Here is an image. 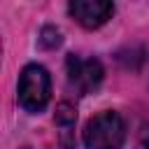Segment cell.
Returning <instances> with one entry per match:
<instances>
[{
    "label": "cell",
    "mask_w": 149,
    "mask_h": 149,
    "mask_svg": "<svg viewBox=\"0 0 149 149\" xmlns=\"http://www.w3.org/2000/svg\"><path fill=\"white\" fill-rule=\"evenodd\" d=\"M86 149H121L126 140V121L119 112H100L84 126L81 133Z\"/></svg>",
    "instance_id": "1"
},
{
    "label": "cell",
    "mask_w": 149,
    "mask_h": 149,
    "mask_svg": "<svg viewBox=\"0 0 149 149\" xmlns=\"http://www.w3.org/2000/svg\"><path fill=\"white\" fill-rule=\"evenodd\" d=\"M19 105L26 109V112H42L51 98V77L49 72L37 65V63H30L21 70L19 74Z\"/></svg>",
    "instance_id": "2"
},
{
    "label": "cell",
    "mask_w": 149,
    "mask_h": 149,
    "mask_svg": "<svg viewBox=\"0 0 149 149\" xmlns=\"http://www.w3.org/2000/svg\"><path fill=\"white\" fill-rule=\"evenodd\" d=\"M65 68H68V81H70L72 88H77L79 95L95 91L102 81V74H105L98 58H79L74 54L68 56Z\"/></svg>",
    "instance_id": "3"
},
{
    "label": "cell",
    "mask_w": 149,
    "mask_h": 149,
    "mask_svg": "<svg viewBox=\"0 0 149 149\" xmlns=\"http://www.w3.org/2000/svg\"><path fill=\"white\" fill-rule=\"evenodd\" d=\"M70 16L86 30H95L100 26H105L112 14H114V5L107 0H72L68 5Z\"/></svg>",
    "instance_id": "4"
},
{
    "label": "cell",
    "mask_w": 149,
    "mask_h": 149,
    "mask_svg": "<svg viewBox=\"0 0 149 149\" xmlns=\"http://www.w3.org/2000/svg\"><path fill=\"white\" fill-rule=\"evenodd\" d=\"M37 42H40L42 49H56V47L61 44V30H58L56 26H44V28L40 30Z\"/></svg>",
    "instance_id": "5"
},
{
    "label": "cell",
    "mask_w": 149,
    "mask_h": 149,
    "mask_svg": "<svg viewBox=\"0 0 149 149\" xmlns=\"http://www.w3.org/2000/svg\"><path fill=\"white\" fill-rule=\"evenodd\" d=\"M74 119H77V109H74V105H70V102H61V105L56 107L54 121H56L58 126H72Z\"/></svg>",
    "instance_id": "6"
},
{
    "label": "cell",
    "mask_w": 149,
    "mask_h": 149,
    "mask_svg": "<svg viewBox=\"0 0 149 149\" xmlns=\"http://www.w3.org/2000/svg\"><path fill=\"white\" fill-rule=\"evenodd\" d=\"M142 144L149 149V128H144V133H142Z\"/></svg>",
    "instance_id": "7"
},
{
    "label": "cell",
    "mask_w": 149,
    "mask_h": 149,
    "mask_svg": "<svg viewBox=\"0 0 149 149\" xmlns=\"http://www.w3.org/2000/svg\"><path fill=\"white\" fill-rule=\"evenodd\" d=\"M23 149H30V147H23Z\"/></svg>",
    "instance_id": "8"
}]
</instances>
